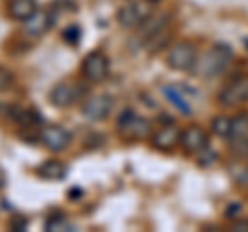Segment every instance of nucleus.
Instances as JSON below:
<instances>
[{
  "label": "nucleus",
  "mask_w": 248,
  "mask_h": 232,
  "mask_svg": "<svg viewBox=\"0 0 248 232\" xmlns=\"http://www.w3.org/2000/svg\"><path fill=\"white\" fill-rule=\"evenodd\" d=\"M232 56H234V52H232L230 46L215 44V46H211V48L207 50V54L195 65L192 71H195L199 77H215L230 65Z\"/></svg>",
  "instance_id": "obj_1"
},
{
  "label": "nucleus",
  "mask_w": 248,
  "mask_h": 232,
  "mask_svg": "<svg viewBox=\"0 0 248 232\" xmlns=\"http://www.w3.org/2000/svg\"><path fill=\"white\" fill-rule=\"evenodd\" d=\"M118 131L128 141H141V139H147L151 135L153 129L147 118L139 116L133 108H126V110H122V114L118 116Z\"/></svg>",
  "instance_id": "obj_2"
},
{
  "label": "nucleus",
  "mask_w": 248,
  "mask_h": 232,
  "mask_svg": "<svg viewBox=\"0 0 248 232\" xmlns=\"http://www.w3.org/2000/svg\"><path fill=\"white\" fill-rule=\"evenodd\" d=\"M166 63L170 68H176V71H192L197 65V48L190 42H178L170 46Z\"/></svg>",
  "instance_id": "obj_3"
},
{
  "label": "nucleus",
  "mask_w": 248,
  "mask_h": 232,
  "mask_svg": "<svg viewBox=\"0 0 248 232\" xmlns=\"http://www.w3.org/2000/svg\"><path fill=\"white\" fill-rule=\"evenodd\" d=\"M81 73H83L85 79L91 81V83H102L108 77V73H110V58H108L102 50L91 52L83 60Z\"/></svg>",
  "instance_id": "obj_4"
},
{
  "label": "nucleus",
  "mask_w": 248,
  "mask_h": 232,
  "mask_svg": "<svg viewBox=\"0 0 248 232\" xmlns=\"http://www.w3.org/2000/svg\"><path fill=\"white\" fill-rule=\"evenodd\" d=\"M114 108V98L108 96V94H97V96H89L85 99V104L81 108V112L85 118H89L93 122H99V120H106L108 114L112 112Z\"/></svg>",
  "instance_id": "obj_5"
},
{
  "label": "nucleus",
  "mask_w": 248,
  "mask_h": 232,
  "mask_svg": "<svg viewBox=\"0 0 248 232\" xmlns=\"http://www.w3.org/2000/svg\"><path fill=\"white\" fill-rule=\"evenodd\" d=\"M151 15V6L147 0H139V2H130L122 6L118 11V23L126 29H137L141 23Z\"/></svg>",
  "instance_id": "obj_6"
},
{
  "label": "nucleus",
  "mask_w": 248,
  "mask_h": 232,
  "mask_svg": "<svg viewBox=\"0 0 248 232\" xmlns=\"http://www.w3.org/2000/svg\"><path fill=\"white\" fill-rule=\"evenodd\" d=\"M40 141L50 151H64L71 145V133L60 125H48L40 131Z\"/></svg>",
  "instance_id": "obj_7"
},
{
  "label": "nucleus",
  "mask_w": 248,
  "mask_h": 232,
  "mask_svg": "<svg viewBox=\"0 0 248 232\" xmlns=\"http://www.w3.org/2000/svg\"><path fill=\"white\" fill-rule=\"evenodd\" d=\"M83 94V87H79V85H73L68 81H62V83H56L54 87L50 89V104L56 106V108H68L73 106L77 99H79V96Z\"/></svg>",
  "instance_id": "obj_8"
},
{
  "label": "nucleus",
  "mask_w": 248,
  "mask_h": 232,
  "mask_svg": "<svg viewBox=\"0 0 248 232\" xmlns=\"http://www.w3.org/2000/svg\"><path fill=\"white\" fill-rule=\"evenodd\" d=\"M244 102H248V77H240V79L232 81L219 94V104L226 108H236Z\"/></svg>",
  "instance_id": "obj_9"
},
{
  "label": "nucleus",
  "mask_w": 248,
  "mask_h": 232,
  "mask_svg": "<svg viewBox=\"0 0 248 232\" xmlns=\"http://www.w3.org/2000/svg\"><path fill=\"white\" fill-rule=\"evenodd\" d=\"M180 145L184 148L186 153H199L203 148L209 145V139L203 127L199 125H192V127H186L182 131V137H180Z\"/></svg>",
  "instance_id": "obj_10"
},
{
  "label": "nucleus",
  "mask_w": 248,
  "mask_h": 232,
  "mask_svg": "<svg viewBox=\"0 0 248 232\" xmlns=\"http://www.w3.org/2000/svg\"><path fill=\"white\" fill-rule=\"evenodd\" d=\"M180 137H182V131L178 129L176 125H166L155 131L153 135V148L159 149V151H172L178 143H180Z\"/></svg>",
  "instance_id": "obj_11"
},
{
  "label": "nucleus",
  "mask_w": 248,
  "mask_h": 232,
  "mask_svg": "<svg viewBox=\"0 0 248 232\" xmlns=\"http://www.w3.org/2000/svg\"><path fill=\"white\" fill-rule=\"evenodd\" d=\"M52 27V17L48 11H40L37 9L27 21H23V32L31 37H40L44 35L48 29Z\"/></svg>",
  "instance_id": "obj_12"
},
{
  "label": "nucleus",
  "mask_w": 248,
  "mask_h": 232,
  "mask_svg": "<svg viewBox=\"0 0 248 232\" xmlns=\"http://www.w3.org/2000/svg\"><path fill=\"white\" fill-rule=\"evenodd\" d=\"M170 23V15L168 13H151L149 17H147L141 25H139V35L145 37V40H149V37H153L155 33H159L161 29H166Z\"/></svg>",
  "instance_id": "obj_13"
},
{
  "label": "nucleus",
  "mask_w": 248,
  "mask_h": 232,
  "mask_svg": "<svg viewBox=\"0 0 248 232\" xmlns=\"http://www.w3.org/2000/svg\"><path fill=\"white\" fill-rule=\"evenodd\" d=\"M66 172H68V168L64 162H60V160H48L37 168V174L46 181H62L66 176Z\"/></svg>",
  "instance_id": "obj_14"
},
{
  "label": "nucleus",
  "mask_w": 248,
  "mask_h": 232,
  "mask_svg": "<svg viewBox=\"0 0 248 232\" xmlns=\"http://www.w3.org/2000/svg\"><path fill=\"white\" fill-rule=\"evenodd\" d=\"M35 11V0H11L9 2V15L15 21H27Z\"/></svg>",
  "instance_id": "obj_15"
},
{
  "label": "nucleus",
  "mask_w": 248,
  "mask_h": 232,
  "mask_svg": "<svg viewBox=\"0 0 248 232\" xmlns=\"http://www.w3.org/2000/svg\"><path fill=\"white\" fill-rule=\"evenodd\" d=\"M164 96L168 98V102L170 104H174L178 110L184 112V114H188L190 112V104H188V99H186L180 91H178V87H172V85H166L164 87Z\"/></svg>",
  "instance_id": "obj_16"
},
{
  "label": "nucleus",
  "mask_w": 248,
  "mask_h": 232,
  "mask_svg": "<svg viewBox=\"0 0 248 232\" xmlns=\"http://www.w3.org/2000/svg\"><path fill=\"white\" fill-rule=\"evenodd\" d=\"M248 137V114H238L232 118L230 139H246Z\"/></svg>",
  "instance_id": "obj_17"
},
{
  "label": "nucleus",
  "mask_w": 248,
  "mask_h": 232,
  "mask_svg": "<svg viewBox=\"0 0 248 232\" xmlns=\"http://www.w3.org/2000/svg\"><path fill=\"white\" fill-rule=\"evenodd\" d=\"M211 131L217 135V137H223V139H230V133H232V118L230 116H215L213 122H211Z\"/></svg>",
  "instance_id": "obj_18"
},
{
  "label": "nucleus",
  "mask_w": 248,
  "mask_h": 232,
  "mask_svg": "<svg viewBox=\"0 0 248 232\" xmlns=\"http://www.w3.org/2000/svg\"><path fill=\"white\" fill-rule=\"evenodd\" d=\"M46 230H48V232H56V230L68 232V230H73V224L68 222L62 214H54V215H50V218H48V222H46Z\"/></svg>",
  "instance_id": "obj_19"
},
{
  "label": "nucleus",
  "mask_w": 248,
  "mask_h": 232,
  "mask_svg": "<svg viewBox=\"0 0 248 232\" xmlns=\"http://www.w3.org/2000/svg\"><path fill=\"white\" fill-rule=\"evenodd\" d=\"M81 37V27L79 25H68L64 32H62V40L68 42V44H77Z\"/></svg>",
  "instance_id": "obj_20"
},
{
  "label": "nucleus",
  "mask_w": 248,
  "mask_h": 232,
  "mask_svg": "<svg viewBox=\"0 0 248 232\" xmlns=\"http://www.w3.org/2000/svg\"><path fill=\"white\" fill-rule=\"evenodd\" d=\"M215 158H217V153H215L211 148H209V145H207V148H203V149H201V151L197 153V160H199V164H201V166H209Z\"/></svg>",
  "instance_id": "obj_21"
},
{
  "label": "nucleus",
  "mask_w": 248,
  "mask_h": 232,
  "mask_svg": "<svg viewBox=\"0 0 248 232\" xmlns=\"http://www.w3.org/2000/svg\"><path fill=\"white\" fill-rule=\"evenodd\" d=\"M15 81V75L9 71V68H4V66H0V91H6L13 85Z\"/></svg>",
  "instance_id": "obj_22"
},
{
  "label": "nucleus",
  "mask_w": 248,
  "mask_h": 232,
  "mask_svg": "<svg viewBox=\"0 0 248 232\" xmlns=\"http://www.w3.org/2000/svg\"><path fill=\"white\" fill-rule=\"evenodd\" d=\"M11 230L15 232H21V230H25L27 228V218H23V215H13V220H11Z\"/></svg>",
  "instance_id": "obj_23"
},
{
  "label": "nucleus",
  "mask_w": 248,
  "mask_h": 232,
  "mask_svg": "<svg viewBox=\"0 0 248 232\" xmlns=\"http://www.w3.org/2000/svg\"><path fill=\"white\" fill-rule=\"evenodd\" d=\"M232 230H242V232H248V222H236Z\"/></svg>",
  "instance_id": "obj_24"
},
{
  "label": "nucleus",
  "mask_w": 248,
  "mask_h": 232,
  "mask_svg": "<svg viewBox=\"0 0 248 232\" xmlns=\"http://www.w3.org/2000/svg\"><path fill=\"white\" fill-rule=\"evenodd\" d=\"M147 2H157V0H147Z\"/></svg>",
  "instance_id": "obj_25"
}]
</instances>
